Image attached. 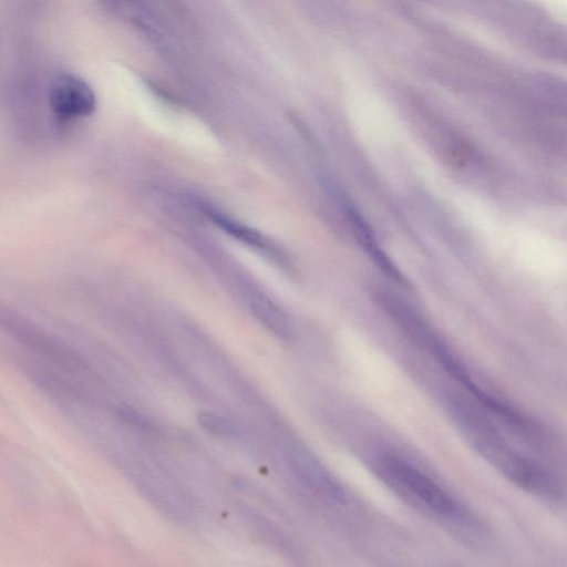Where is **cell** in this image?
<instances>
[{
    "label": "cell",
    "mask_w": 567,
    "mask_h": 567,
    "mask_svg": "<svg viewBox=\"0 0 567 567\" xmlns=\"http://www.w3.org/2000/svg\"><path fill=\"white\" fill-rule=\"evenodd\" d=\"M371 464L374 474L396 496L455 538L474 547L485 546L489 540L485 525L465 504L405 457L381 452Z\"/></svg>",
    "instance_id": "1"
},
{
    "label": "cell",
    "mask_w": 567,
    "mask_h": 567,
    "mask_svg": "<svg viewBox=\"0 0 567 567\" xmlns=\"http://www.w3.org/2000/svg\"><path fill=\"white\" fill-rule=\"evenodd\" d=\"M444 406L462 437L493 468L543 502H560L563 493L555 476L537 461L516 450L472 404L450 395L445 398Z\"/></svg>",
    "instance_id": "2"
},
{
    "label": "cell",
    "mask_w": 567,
    "mask_h": 567,
    "mask_svg": "<svg viewBox=\"0 0 567 567\" xmlns=\"http://www.w3.org/2000/svg\"><path fill=\"white\" fill-rule=\"evenodd\" d=\"M49 103L52 112L64 121L89 116L96 106L91 87L71 74L59 75L52 82Z\"/></svg>",
    "instance_id": "3"
},
{
    "label": "cell",
    "mask_w": 567,
    "mask_h": 567,
    "mask_svg": "<svg viewBox=\"0 0 567 567\" xmlns=\"http://www.w3.org/2000/svg\"><path fill=\"white\" fill-rule=\"evenodd\" d=\"M290 463L297 475L311 488L336 503H346L347 495L342 486L309 451L293 447Z\"/></svg>",
    "instance_id": "4"
},
{
    "label": "cell",
    "mask_w": 567,
    "mask_h": 567,
    "mask_svg": "<svg viewBox=\"0 0 567 567\" xmlns=\"http://www.w3.org/2000/svg\"><path fill=\"white\" fill-rule=\"evenodd\" d=\"M343 208L347 216L354 229L355 236L360 245L364 248L365 252L374 261V264L391 279L398 284L409 287V282L395 267V265L389 259L382 249H380L370 226L367 224L361 214L357 210L353 204L349 200L343 199Z\"/></svg>",
    "instance_id": "5"
},
{
    "label": "cell",
    "mask_w": 567,
    "mask_h": 567,
    "mask_svg": "<svg viewBox=\"0 0 567 567\" xmlns=\"http://www.w3.org/2000/svg\"><path fill=\"white\" fill-rule=\"evenodd\" d=\"M205 212L216 225H218L225 231L231 234V236L236 237L237 239L254 247H259L264 250H271V247L268 245L267 240L255 230L238 224L237 221L219 214L216 210L208 209V207H205Z\"/></svg>",
    "instance_id": "6"
},
{
    "label": "cell",
    "mask_w": 567,
    "mask_h": 567,
    "mask_svg": "<svg viewBox=\"0 0 567 567\" xmlns=\"http://www.w3.org/2000/svg\"><path fill=\"white\" fill-rule=\"evenodd\" d=\"M196 419L199 426L212 435L227 437L234 434L233 425L213 412L200 411Z\"/></svg>",
    "instance_id": "7"
}]
</instances>
